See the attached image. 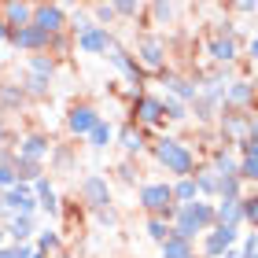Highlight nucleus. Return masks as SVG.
Listing matches in <instances>:
<instances>
[{
  "mask_svg": "<svg viewBox=\"0 0 258 258\" xmlns=\"http://www.w3.org/2000/svg\"><path fill=\"white\" fill-rule=\"evenodd\" d=\"M148 151H151V159L159 162L166 173H173V181H181V177H192L196 173V166H199V159H196V151L184 144V140H177V137H170V133H159L155 140L148 144Z\"/></svg>",
  "mask_w": 258,
  "mask_h": 258,
  "instance_id": "f257e3e1",
  "label": "nucleus"
},
{
  "mask_svg": "<svg viewBox=\"0 0 258 258\" xmlns=\"http://www.w3.org/2000/svg\"><path fill=\"white\" fill-rule=\"evenodd\" d=\"M173 236H181V240H203L210 229H214V203L210 199H196V203L188 207H177V218H173Z\"/></svg>",
  "mask_w": 258,
  "mask_h": 258,
  "instance_id": "f03ea898",
  "label": "nucleus"
},
{
  "mask_svg": "<svg viewBox=\"0 0 258 258\" xmlns=\"http://www.w3.org/2000/svg\"><path fill=\"white\" fill-rule=\"evenodd\" d=\"M133 59H137V67L144 70V74H151V78L166 74V37H159V33H140Z\"/></svg>",
  "mask_w": 258,
  "mask_h": 258,
  "instance_id": "7ed1b4c3",
  "label": "nucleus"
},
{
  "mask_svg": "<svg viewBox=\"0 0 258 258\" xmlns=\"http://www.w3.org/2000/svg\"><path fill=\"white\" fill-rule=\"evenodd\" d=\"M137 207L148 218H159L166 207H177L173 203V192H170V181H144L137 188Z\"/></svg>",
  "mask_w": 258,
  "mask_h": 258,
  "instance_id": "20e7f679",
  "label": "nucleus"
},
{
  "mask_svg": "<svg viewBox=\"0 0 258 258\" xmlns=\"http://www.w3.org/2000/svg\"><path fill=\"white\" fill-rule=\"evenodd\" d=\"M107 63H111V67H114V70L122 74V81H125L129 89H133V100H137L140 92H144V81H148V74H144V70L137 67L133 52H129V48H122V44H114V48L107 52Z\"/></svg>",
  "mask_w": 258,
  "mask_h": 258,
  "instance_id": "39448f33",
  "label": "nucleus"
},
{
  "mask_svg": "<svg viewBox=\"0 0 258 258\" xmlns=\"http://www.w3.org/2000/svg\"><path fill=\"white\" fill-rule=\"evenodd\" d=\"M218 144H229V148H236L243 137L251 133V111H229V107H221V114H218Z\"/></svg>",
  "mask_w": 258,
  "mask_h": 258,
  "instance_id": "423d86ee",
  "label": "nucleus"
},
{
  "mask_svg": "<svg viewBox=\"0 0 258 258\" xmlns=\"http://www.w3.org/2000/svg\"><path fill=\"white\" fill-rule=\"evenodd\" d=\"M133 125H140L148 133V129H162L166 125V118H162V96H155V92H140V96L133 100Z\"/></svg>",
  "mask_w": 258,
  "mask_h": 258,
  "instance_id": "0eeeda50",
  "label": "nucleus"
},
{
  "mask_svg": "<svg viewBox=\"0 0 258 258\" xmlns=\"http://www.w3.org/2000/svg\"><path fill=\"white\" fill-rule=\"evenodd\" d=\"M78 196H81V203H85V210H100V207L114 203L111 199V181L103 177V173H85V177L78 181Z\"/></svg>",
  "mask_w": 258,
  "mask_h": 258,
  "instance_id": "6e6552de",
  "label": "nucleus"
},
{
  "mask_svg": "<svg viewBox=\"0 0 258 258\" xmlns=\"http://www.w3.org/2000/svg\"><path fill=\"white\" fill-rule=\"evenodd\" d=\"M96 122H100V111L92 107V103H85V100H81V103H70V107H67V118H63L67 133L78 137V140H85Z\"/></svg>",
  "mask_w": 258,
  "mask_h": 258,
  "instance_id": "1a4fd4ad",
  "label": "nucleus"
},
{
  "mask_svg": "<svg viewBox=\"0 0 258 258\" xmlns=\"http://www.w3.org/2000/svg\"><path fill=\"white\" fill-rule=\"evenodd\" d=\"M0 207L8 214H41L37 210V196H33V184H11V188L0 196Z\"/></svg>",
  "mask_w": 258,
  "mask_h": 258,
  "instance_id": "9d476101",
  "label": "nucleus"
},
{
  "mask_svg": "<svg viewBox=\"0 0 258 258\" xmlns=\"http://www.w3.org/2000/svg\"><path fill=\"white\" fill-rule=\"evenodd\" d=\"M221 107H229V111H254L251 78H232L229 85L221 89Z\"/></svg>",
  "mask_w": 258,
  "mask_h": 258,
  "instance_id": "9b49d317",
  "label": "nucleus"
},
{
  "mask_svg": "<svg viewBox=\"0 0 258 258\" xmlns=\"http://www.w3.org/2000/svg\"><path fill=\"white\" fill-rule=\"evenodd\" d=\"M33 26L41 33H67V8L63 4H33Z\"/></svg>",
  "mask_w": 258,
  "mask_h": 258,
  "instance_id": "f8f14e48",
  "label": "nucleus"
},
{
  "mask_svg": "<svg viewBox=\"0 0 258 258\" xmlns=\"http://www.w3.org/2000/svg\"><path fill=\"white\" fill-rule=\"evenodd\" d=\"M240 243V229H225V225H214L203 236V243H199V247H203V258H221L229 247H236Z\"/></svg>",
  "mask_w": 258,
  "mask_h": 258,
  "instance_id": "ddd939ff",
  "label": "nucleus"
},
{
  "mask_svg": "<svg viewBox=\"0 0 258 258\" xmlns=\"http://www.w3.org/2000/svg\"><path fill=\"white\" fill-rule=\"evenodd\" d=\"M33 196H37V210H41L44 218H52V221H59V218H63V203H59V192H55V184L48 181V173L33 181Z\"/></svg>",
  "mask_w": 258,
  "mask_h": 258,
  "instance_id": "4468645a",
  "label": "nucleus"
},
{
  "mask_svg": "<svg viewBox=\"0 0 258 258\" xmlns=\"http://www.w3.org/2000/svg\"><path fill=\"white\" fill-rule=\"evenodd\" d=\"M114 44H118L114 30H100V26H92L89 33H81V37L74 41V48H78V52H85V55H107Z\"/></svg>",
  "mask_w": 258,
  "mask_h": 258,
  "instance_id": "2eb2a0df",
  "label": "nucleus"
},
{
  "mask_svg": "<svg viewBox=\"0 0 258 258\" xmlns=\"http://www.w3.org/2000/svg\"><path fill=\"white\" fill-rule=\"evenodd\" d=\"M207 59L214 63V67H236V59H240V41L214 37V33H210V37H207Z\"/></svg>",
  "mask_w": 258,
  "mask_h": 258,
  "instance_id": "dca6fc26",
  "label": "nucleus"
},
{
  "mask_svg": "<svg viewBox=\"0 0 258 258\" xmlns=\"http://www.w3.org/2000/svg\"><path fill=\"white\" fill-rule=\"evenodd\" d=\"M8 44H11V48H19V52L37 55V52H48V33H41L37 26H26V30H8Z\"/></svg>",
  "mask_w": 258,
  "mask_h": 258,
  "instance_id": "f3484780",
  "label": "nucleus"
},
{
  "mask_svg": "<svg viewBox=\"0 0 258 258\" xmlns=\"http://www.w3.org/2000/svg\"><path fill=\"white\" fill-rule=\"evenodd\" d=\"M15 151H19L22 159L44 162V159H48V151H52V140H48V133H41V129H30V133H22V137H19Z\"/></svg>",
  "mask_w": 258,
  "mask_h": 258,
  "instance_id": "a211bd4d",
  "label": "nucleus"
},
{
  "mask_svg": "<svg viewBox=\"0 0 258 258\" xmlns=\"http://www.w3.org/2000/svg\"><path fill=\"white\" fill-rule=\"evenodd\" d=\"M159 81L166 85V96L181 100V103H192L199 96V85L188 78V74H177V70H166V74H159Z\"/></svg>",
  "mask_w": 258,
  "mask_h": 258,
  "instance_id": "6ab92c4d",
  "label": "nucleus"
},
{
  "mask_svg": "<svg viewBox=\"0 0 258 258\" xmlns=\"http://www.w3.org/2000/svg\"><path fill=\"white\" fill-rule=\"evenodd\" d=\"M114 140H118V148L125 151V159H137V155L148 151V133L140 125H133V122H122L118 133H114Z\"/></svg>",
  "mask_w": 258,
  "mask_h": 258,
  "instance_id": "aec40b11",
  "label": "nucleus"
},
{
  "mask_svg": "<svg viewBox=\"0 0 258 258\" xmlns=\"http://www.w3.org/2000/svg\"><path fill=\"white\" fill-rule=\"evenodd\" d=\"M4 229H8V243H33L41 229V214H11Z\"/></svg>",
  "mask_w": 258,
  "mask_h": 258,
  "instance_id": "412c9836",
  "label": "nucleus"
},
{
  "mask_svg": "<svg viewBox=\"0 0 258 258\" xmlns=\"http://www.w3.org/2000/svg\"><path fill=\"white\" fill-rule=\"evenodd\" d=\"M210 170L218 177H240V155L229 144H214L210 148Z\"/></svg>",
  "mask_w": 258,
  "mask_h": 258,
  "instance_id": "4be33fe9",
  "label": "nucleus"
},
{
  "mask_svg": "<svg viewBox=\"0 0 258 258\" xmlns=\"http://www.w3.org/2000/svg\"><path fill=\"white\" fill-rule=\"evenodd\" d=\"M0 19H4L8 30H26V26H33V4H22V0L0 4Z\"/></svg>",
  "mask_w": 258,
  "mask_h": 258,
  "instance_id": "5701e85b",
  "label": "nucleus"
},
{
  "mask_svg": "<svg viewBox=\"0 0 258 258\" xmlns=\"http://www.w3.org/2000/svg\"><path fill=\"white\" fill-rule=\"evenodd\" d=\"M26 107H30V100H26V92H22V85L0 81V114H19Z\"/></svg>",
  "mask_w": 258,
  "mask_h": 258,
  "instance_id": "b1692460",
  "label": "nucleus"
},
{
  "mask_svg": "<svg viewBox=\"0 0 258 258\" xmlns=\"http://www.w3.org/2000/svg\"><path fill=\"white\" fill-rule=\"evenodd\" d=\"M214 225H225V229H243L240 199H214Z\"/></svg>",
  "mask_w": 258,
  "mask_h": 258,
  "instance_id": "393cba45",
  "label": "nucleus"
},
{
  "mask_svg": "<svg viewBox=\"0 0 258 258\" xmlns=\"http://www.w3.org/2000/svg\"><path fill=\"white\" fill-rule=\"evenodd\" d=\"M192 181H196V188H199V199H210V203L218 199V184H221V177L210 170V162H199L196 173H192Z\"/></svg>",
  "mask_w": 258,
  "mask_h": 258,
  "instance_id": "a878e982",
  "label": "nucleus"
},
{
  "mask_svg": "<svg viewBox=\"0 0 258 258\" xmlns=\"http://www.w3.org/2000/svg\"><path fill=\"white\" fill-rule=\"evenodd\" d=\"M177 4H170V0H151L144 4V15L151 19V26H173V19H177Z\"/></svg>",
  "mask_w": 258,
  "mask_h": 258,
  "instance_id": "bb28decb",
  "label": "nucleus"
},
{
  "mask_svg": "<svg viewBox=\"0 0 258 258\" xmlns=\"http://www.w3.org/2000/svg\"><path fill=\"white\" fill-rule=\"evenodd\" d=\"M55 70H59V59H52L48 52H37V55H30V59H26V74H30V78L52 81Z\"/></svg>",
  "mask_w": 258,
  "mask_h": 258,
  "instance_id": "cd10ccee",
  "label": "nucleus"
},
{
  "mask_svg": "<svg viewBox=\"0 0 258 258\" xmlns=\"http://www.w3.org/2000/svg\"><path fill=\"white\" fill-rule=\"evenodd\" d=\"M48 162H52L55 173H70V170L78 166V148H74V144H52Z\"/></svg>",
  "mask_w": 258,
  "mask_h": 258,
  "instance_id": "c85d7f7f",
  "label": "nucleus"
},
{
  "mask_svg": "<svg viewBox=\"0 0 258 258\" xmlns=\"http://www.w3.org/2000/svg\"><path fill=\"white\" fill-rule=\"evenodd\" d=\"M33 247H37L41 254H55L59 258L63 254V236H59V229H37V236H33Z\"/></svg>",
  "mask_w": 258,
  "mask_h": 258,
  "instance_id": "c756f323",
  "label": "nucleus"
},
{
  "mask_svg": "<svg viewBox=\"0 0 258 258\" xmlns=\"http://www.w3.org/2000/svg\"><path fill=\"white\" fill-rule=\"evenodd\" d=\"M15 181L19 184H33L37 177H44V162H33V159H22V155H15Z\"/></svg>",
  "mask_w": 258,
  "mask_h": 258,
  "instance_id": "7c9ffc66",
  "label": "nucleus"
},
{
  "mask_svg": "<svg viewBox=\"0 0 258 258\" xmlns=\"http://www.w3.org/2000/svg\"><path fill=\"white\" fill-rule=\"evenodd\" d=\"M22 92H26V100H30V103H44V100L52 96V81H41V78L22 74Z\"/></svg>",
  "mask_w": 258,
  "mask_h": 258,
  "instance_id": "2f4dec72",
  "label": "nucleus"
},
{
  "mask_svg": "<svg viewBox=\"0 0 258 258\" xmlns=\"http://www.w3.org/2000/svg\"><path fill=\"white\" fill-rule=\"evenodd\" d=\"M159 258H196V243H188V240H181V236L170 232V240L159 247Z\"/></svg>",
  "mask_w": 258,
  "mask_h": 258,
  "instance_id": "473e14b6",
  "label": "nucleus"
},
{
  "mask_svg": "<svg viewBox=\"0 0 258 258\" xmlns=\"http://www.w3.org/2000/svg\"><path fill=\"white\" fill-rule=\"evenodd\" d=\"M85 140H89V148H92V151H107V148H111V140H114L111 122H107V118H100L96 125H92V133H89Z\"/></svg>",
  "mask_w": 258,
  "mask_h": 258,
  "instance_id": "72a5a7b5",
  "label": "nucleus"
},
{
  "mask_svg": "<svg viewBox=\"0 0 258 258\" xmlns=\"http://www.w3.org/2000/svg\"><path fill=\"white\" fill-rule=\"evenodd\" d=\"M170 192H173V203H177V207H188V203H196V199H199V188H196L192 177L170 181Z\"/></svg>",
  "mask_w": 258,
  "mask_h": 258,
  "instance_id": "f704fd0d",
  "label": "nucleus"
},
{
  "mask_svg": "<svg viewBox=\"0 0 258 258\" xmlns=\"http://www.w3.org/2000/svg\"><path fill=\"white\" fill-rule=\"evenodd\" d=\"M114 181L125 184V188H137V184H140V166H137V159H122L118 166H114Z\"/></svg>",
  "mask_w": 258,
  "mask_h": 258,
  "instance_id": "c9c22d12",
  "label": "nucleus"
},
{
  "mask_svg": "<svg viewBox=\"0 0 258 258\" xmlns=\"http://www.w3.org/2000/svg\"><path fill=\"white\" fill-rule=\"evenodd\" d=\"M162 118H166V122H188L192 118L188 103H181V100H173V96H162Z\"/></svg>",
  "mask_w": 258,
  "mask_h": 258,
  "instance_id": "e433bc0d",
  "label": "nucleus"
},
{
  "mask_svg": "<svg viewBox=\"0 0 258 258\" xmlns=\"http://www.w3.org/2000/svg\"><path fill=\"white\" fill-rule=\"evenodd\" d=\"M240 214H243V225H251V232H258V192H247L240 199Z\"/></svg>",
  "mask_w": 258,
  "mask_h": 258,
  "instance_id": "4c0bfd02",
  "label": "nucleus"
},
{
  "mask_svg": "<svg viewBox=\"0 0 258 258\" xmlns=\"http://www.w3.org/2000/svg\"><path fill=\"white\" fill-rule=\"evenodd\" d=\"M144 232H148V240H151V243H159V247H162V243L170 240V232H173V229H170L162 218H148V221H144Z\"/></svg>",
  "mask_w": 258,
  "mask_h": 258,
  "instance_id": "58836bf2",
  "label": "nucleus"
},
{
  "mask_svg": "<svg viewBox=\"0 0 258 258\" xmlns=\"http://www.w3.org/2000/svg\"><path fill=\"white\" fill-rule=\"evenodd\" d=\"M92 218H96L103 229H118V225H122V214H118V207H114V203L100 207V210H92Z\"/></svg>",
  "mask_w": 258,
  "mask_h": 258,
  "instance_id": "ea45409f",
  "label": "nucleus"
},
{
  "mask_svg": "<svg viewBox=\"0 0 258 258\" xmlns=\"http://www.w3.org/2000/svg\"><path fill=\"white\" fill-rule=\"evenodd\" d=\"M247 192H243V181L240 177H221L218 184V199H243Z\"/></svg>",
  "mask_w": 258,
  "mask_h": 258,
  "instance_id": "a19ab883",
  "label": "nucleus"
},
{
  "mask_svg": "<svg viewBox=\"0 0 258 258\" xmlns=\"http://www.w3.org/2000/svg\"><path fill=\"white\" fill-rule=\"evenodd\" d=\"M240 181L254 184V192H258V155H243L240 159Z\"/></svg>",
  "mask_w": 258,
  "mask_h": 258,
  "instance_id": "79ce46f5",
  "label": "nucleus"
},
{
  "mask_svg": "<svg viewBox=\"0 0 258 258\" xmlns=\"http://www.w3.org/2000/svg\"><path fill=\"white\" fill-rule=\"evenodd\" d=\"M70 48H74V37H70V33H55V37H48V55H52V59L67 55Z\"/></svg>",
  "mask_w": 258,
  "mask_h": 258,
  "instance_id": "37998d69",
  "label": "nucleus"
},
{
  "mask_svg": "<svg viewBox=\"0 0 258 258\" xmlns=\"http://www.w3.org/2000/svg\"><path fill=\"white\" fill-rule=\"evenodd\" d=\"M114 15L118 19H140L144 15V4H137V0H114Z\"/></svg>",
  "mask_w": 258,
  "mask_h": 258,
  "instance_id": "c03bdc74",
  "label": "nucleus"
},
{
  "mask_svg": "<svg viewBox=\"0 0 258 258\" xmlns=\"http://www.w3.org/2000/svg\"><path fill=\"white\" fill-rule=\"evenodd\" d=\"M225 11H236V15H258V0H236V4H225Z\"/></svg>",
  "mask_w": 258,
  "mask_h": 258,
  "instance_id": "a18cd8bd",
  "label": "nucleus"
},
{
  "mask_svg": "<svg viewBox=\"0 0 258 258\" xmlns=\"http://www.w3.org/2000/svg\"><path fill=\"white\" fill-rule=\"evenodd\" d=\"M11 184H15V170H11V166H0V192H8Z\"/></svg>",
  "mask_w": 258,
  "mask_h": 258,
  "instance_id": "49530a36",
  "label": "nucleus"
},
{
  "mask_svg": "<svg viewBox=\"0 0 258 258\" xmlns=\"http://www.w3.org/2000/svg\"><path fill=\"white\" fill-rule=\"evenodd\" d=\"M33 254V243H15V258H30Z\"/></svg>",
  "mask_w": 258,
  "mask_h": 258,
  "instance_id": "de8ad7c7",
  "label": "nucleus"
},
{
  "mask_svg": "<svg viewBox=\"0 0 258 258\" xmlns=\"http://www.w3.org/2000/svg\"><path fill=\"white\" fill-rule=\"evenodd\" d=\"M8 137H11V133H8V122H4V114H0V148L8 144Z\"/></svg>",
  "mask_w": 258,
  "mask_h": 258,
  "instance_id": "09e8293b",
  "label": "nucleus"
},
{
  "mask_svg": "<svg viewBox=\"0 0 258 258\" xmlns=\"http://www.w3.org/2000/svg\"><path fill=\"white\" fill-rule=\"evenodd\" d=\"M221 258H243V254H240V243H236V247H229V251L221 254Z\"/></svg>",
  "mask_w": 258,
  "mask_h": 258,
  "instance_id": "8fccbe9b",
  "label": "nucleus"
},
{
  "mask_svg": "<svg viewBox=\"0 0 258 258\" xmlns=\"http://www.w3.org/2000/svg\"><path fill=\"white\" fill-rule=\"evenodd\" d=\"M251 89H254V107H258V70H254V78H251Z\"/></svg>",
  "mask_w": 258,
  "mask_h": 258,
  "instance_id": "3c124183",
  "label": "nucleus"
},
{
  "mask_svg": "<svg viewBox=\"0 0 258 258\" xmlns=\"http://www.w3.org/2000/svg\"><path fill=\"white\" fill-rule=\"evenodd\" d=\"M0 41H8V26H4V19H0Z\"/></svg>",
  "mask_w": 258,
  "mask_h": 258,
  "instance_id": "603ef678",
  "label": "nucleus"
},
{
  "mask_svg": "<svg viewBox=\"0 0 258 258\" xmlns=\"http://www.w3.org/2000/svg\"><path fill=\"white\" fill-rule=\"evenodd\" d=\"M4 243H8V229H0V247H4Z\"/></svg>",
  "mask_w": 258,
  "mask_h": 258,
  "instance_id": "864d4df0",
  "label": "nucleus"
},
{
  "mask_svg": "<svg viewBox=\"0 0 258 258\" xmlns=\"http://www.w3.org/2000/svg\"><path fill=\"white\" fill-rule=\"evenodd\" d=\"M30 258H48V254H41V251H37V247H33V254H30Z\"/></svg>",
  "mask_w": 258,
  "mask_h": 258,
  "instance_id": "5fc2aeb1",
  "label": "nucleus"
},
{
  "mask_svg": "<svg viewBox=\"0 0 258 258\" xmlns=\"http://www.w3.org/2000/svg\"><path fill=\"white\" fill-rule=\"evenodd\" d=\"M59 258H74V254H67V251H63V254H59Z\"/></svg>",
  "mask_w": 258,
  "mask_h": 258,
  "instance_id": "6e6d98bb",
  "label": "nucleus"
},
{
  "mask_svg": "<svg viewBox=\"0 0 258 258\" xmlns=\"http://www.w3.org/2000/svg\"><path fill=\"white\" fill-rule=\"evenodd\" d=\"M254 37H258V22H254Z\"/></svg>",
  "mask_w": 258,
  "mask_h": 258,
  "instance_id": "4d7b16f0",
  "label": "nucleus"
},
{
  "mask_svg": "<svg viewBox=\"0 0 258 258\" xmlns=\"http://www.w3.org/2000/svg\"><path fill=\"white\" fill-rule=\"evenodd\" d=\"M251 258H258V254H251Z\"/></svg>",
  "mask_w": 258,
  "mask_h": 258,
  "instance_id": "13d9d810",
  "label": "nucleus"
}]
</instances>
